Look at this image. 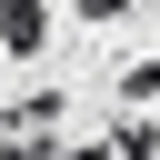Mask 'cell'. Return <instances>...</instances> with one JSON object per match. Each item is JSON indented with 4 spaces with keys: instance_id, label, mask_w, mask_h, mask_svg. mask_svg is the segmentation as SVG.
I'll return each instance as SVG.
<instances>
[{
    "instance_id": "obj_1",
    "label": "cell",
    "mask_w": 160,
    "mask_h": 160,
    "mask_svg": "<svg viewBox=\"0 0 160 160\" xmlns=\"http://www.w3.org/2000/svg\"><path fill=\"white\" fill-rule=\"evenodd\" d=\"M0 20H10V50H40V0H0Z\"/></svg>"
},
{
    "instance_id": "obj_2",
    "label": "cell",
    "mask_w": 160,
    "mask_h": 160,
    "mask_svg": "<svg viewBox=\"0 0 160 160\" xmlns=\"http://www.w3.org/2000/svg\"><path fill=\"white\" fill-rule=\"evenodd\" d=\"M90 160H110V150H90Z\"/></svg>"
}]
</instances>
